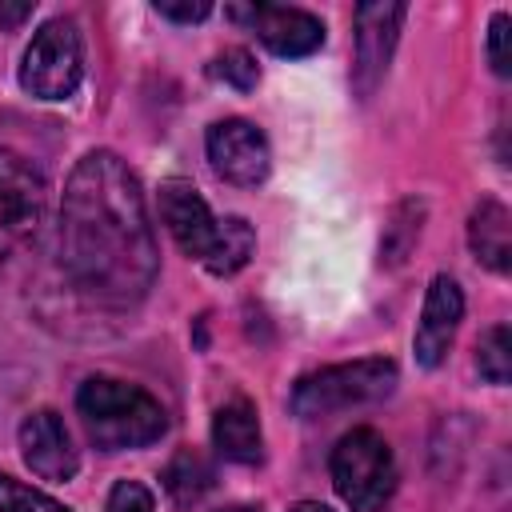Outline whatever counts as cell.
Segmentation results:
<instances>
[{
  "label": "cell",
  "instance_id": "obj_10",
  "mask_svg": "<svg viewBox=\"0 0 512 512\" xmlns=\"http://www.w3.org/2000/svg\"><path fill=\"white\" fill-rule=\"evenodd\" d=\"M408 8L404 4H360L356 8V64H352V84L360 96H372L376 84L388 72L392 48L400 40Z\"/></svg>",
  "mask_w": 512,
  "mask_h": 512
},
{
  "label": "cell",
  "instance_id": "obj_17",
  "mask_svg": "<svg viewBox=\"0 0 512 512\" xmlns=\"http://www.w3.org/2000/svg\"><path fill=\"white\" fill-rule=\"evenodd\" d=\"M0 512H72V508H64L48 492H40L16 476H0Z\"/></svg>",
  "mask_w": 512,
  "mask_h": 512
},
{
  "label": "cell",
  "instance_id": "obj_18",
  "mask_svg": "<svg viewBox=\"0 0 512 512\" xmlns=\"http://www.w3.org/2000/svg\"><path fill=\"white\" fill-rule=\"evenodd\" d=\"M216 80H224V84H232V88H240V92H248V88H256V80H260V68H256V60L244 52V48H228V52H220L216 60H212V68H208Z\"/></svg>",
  "mask_w": 512,
  "mask_h": 512
},
{
  "label": "cell",
  "instance_id": "obj_23",
  "mask_svg": "<svg viewBox=\"0 0 512 512\" xmlns=\"http://www.w3.org/2000/svg\"><path fill=\"white\" fill-rule=\"evenodd\" d=\"M288 512H332L328 504H316V500H300V504H292Z\"/></svg>",
  "mask_w": 512,
  "mask_h": 512
},
{
  "label": "cell",
  "instance_id": "obj_12",
  "mask_svg": "<svg viewBox=\"0 0 512 512\" xmlns=\"http://www.w3.org/2000/svg\"><path fill=\"white\" fill-rule=\"evenodd\" d=\"M20 456L40 480H56V484L72 480L76 468H80L72 436H68L64 420L52 408H40V412L24 416V424H20Z\"/></svg>",
  "mask_w": 512,
  "mask_h": 512
},
{
  "label": "cell",
  "instance_id": "obj_13",
  "mask_svg": "<svg viewBox=\"0 0 512 512\" xmlns=\"http://www.w3.org/2000/svg\"><path fill=\"white\" fill-rule=\"evenodd\" d=\"M212 444L232 464H256L264 456L260 416H256V408L244 396H236L224 408H216V416H212Z\"/></svg>",
  "mask_w": 512,
  "mask_h": 512
},
{
  "label": "cell",
  "instance_id": "obj_5",
  "mask_svg": "<svg viewBox=\"0 0 512 512\" xmlns=\"http://www.w3.org/2000/svg\"><path fill=\"white\" fill-rule=\"evenodd\" d=\"M332 484L352 512H380L396 492V456L376 428H352L332 448Z\"/></svg>",
  "mask_w": 512,
  "mask_h": 512
},
{
  "label": "cell",
  "instance_id": "obj_21",
  "mask_svg": "<svg viewBox=\"0 0 512 512\" xmlns=\"http://www.w3.org/2000/svg\"><path fill=\"white\" fill-rule=\"evenodd\" d=\"M156 12L164 16V20H176V24H196V20H204V16H212V4H204V0H196V4H172V0H156Z\"/></svg>",
  "mask_w": 512,
  "mask_h": 512
},
{
  "label": "cell",
  "instance_id": "obj_16",
  "mask_svg": "<svg viewBox=\"0 0 512 512\" xmlns=\"http://www.w3.org/2000/svg\"><path fill=\"white\" fill-rule=\"evenodd\" d=\"M476 368H480L484 380H492V384H508V376H512V340H508V324H496V328L484 332Z\"/></svg>",
  "mask_w": 512,
  "mask_h": 512
},
{
  "label": "cell",
  "instance_id": "obj_24",
  "mask_svg": "<svg viewBox=\"0 0 512 512\" xmlns=\"http://www.w3.org/2000/svg\"><path fill=\"white\" fill-rule=\"evenodd\" d=\"M216 512H260V508H252V504H228V508H216Z\"/></svg>",
  "mask_w": 512,
  "mask_h": 512
},
{
  "label": "cell",
  "instance_id": "obj_22",
  "mask_svg": "<svg viewBox=\"0 0 512 512\" xmlns=\"http://www.w3.org/2000/svg\"><path fill=\"white\" fill-rule=\"evenodd\" d=\"M28 16H32V4H0V24H8V28H16Z\"/></svg>",
  "mask_w": 512,
  "mask_h": 512
},
{
  "label": "cell",
  "instance_id": "obj_19",
  "mask_svg": "<svg viewBox=\"0 0 512 512\" xmlns=\"http://www.w3.org/2000/svg\"><path fill=\"white\" fill-rule=\"evenodd\" d=\"M108 512H156V500L140 480H120L108 492Z\"/></svg>",
  "mask_w": 512,
  "mask_h": 512
},
{
  "label": "cell",
  "instance_id": "obj_4",
  "mask_svg": "<svg viewBox=\"0 0 512 512\" xmlns=\"http://www.w3.org/2000/svg\"><path fill=\"white\" fill-rule=\"evenodd\" d=\"M396 380H400V372L388 356H360V360L328 364V368H316V372L300 376L292 384L288 404L300 420H320V416L364 408V404H376V400L392 396Z\"/></svg>",
  "mask_w": 512,
  "mask_h": 512
},
{
  "label": "cell",
  "instance_id": "obj_6",
  "mask_svg": "<svg viewBox=\"0 0 512 512\" xmlns=\"http://www.w3.org/2000/svg\"><path fill=\"white\" fill-rule=\"evenodd\" d=\"M80 80H84V40L76 20L56 16L40 24L20 64V88L36 100H68L80 88Z\"/></svg>",
  "mask_w": 512,
  "mask_h": 512
},
{
  "label": "cell",
  "instance_id": "obj_15",
  "mask_svg": "<svg viewBox=\"0 0 512 512\" xmlns=\"http://www.w3.org/2000/svg\"><path fill=\"white\" fill-rule=\"evenodd\" d=\"M212 484H216V472H212V464H208L196 448L176 452V456L168 460V468H164V488H168V496H172L180 508L200 504V500L212 492Z\"/></svg>",
  "mask_w": 512,
  "mask_h": 512
},
{
  "label": "cell",
  "instance_id": "obj_8",
  "mask_svg": "<svg viewBox=\"0 0 512 512\" xmlns=\"http://www.w3.org/2000/svg\"><path fill=\"white\" fill-rule=\"evenodd\" d=\"M204 148H208V160L216 168L220 180L236 184V188H256L268 180L272 172V148H268V136L232 116V120H216L204 136Z\"/></svg>",
  "mask_w": 512,
  "mask_h": 512
},
{
  "label": "cell",
  "instance_id": "obj_20",
  "mask_svg": "<svg viewBox=\"0 0 512 512\" xmlns=\"http://www.w3.org/2000/svg\"><path fill=\"white\" fill-rule=\"evenodd\" d=\"M504 40H508V12H496L492 24H488V64L496 76H508V52H504Z\"/></svg>",
  "mask_w": 512,
  "mask_h": 512
},
{
  "label": "cell",
  "instance_id": "obj_7",
  "mask_svg": "<svg viewBox=\"0 0 512 512\" xmlns=\"http://www.w3.org/2000/svg\"><path fill=\"white\" fill-rule=\"evenodd\" d=\"M44 212H48L44 172L28 156L0 148V260L16 256L24 244L36 240Z\"/></svg>",
  "mask_w": 512,
  "mask_h": 512
},
{
  "label": "cell",
  "instance_id": "obj_11",
  "mask_svg": "<svg viewBox=\"0 0 512 512\" xmlns=\"http://www.w3.org/2000/svg\"><path fill=\"white\" fill-rule=\"evenodd\" d=\"M464 320V292L452 276H432L428 284V296H424V312H420V324H416V336H412V352H416V364L420 368H440L452 340H456V328Z\"/></svg>",
  "mask_w": 512,
  "mask_h": 512
},
{
  "label": "cell",
  "instance_id": "obj_1",
  "mask_svg": "<svg viewBox=\"0 0 512 512\" xmlns=\"http://www.w3.org/2000/svg\"><path fill=\"white\" fill-rule=\"evenodd\" d=\"M60 268L100 304H136L160 268L148 200L136 172L108 148L88 152L60 200Z\"/></svg>",
  "mask_w": 512,
  "mask_h": 512
},
{
  "label": "cell",
  "instance_id": "obj_9",
  "mask_svg": "<svg viewBox=\"0 0 512 512\" xmlns=\"http://www.w3.org/2000/svg\"><path fill=\"white\" fill-rule=\"evenodd\" d=\"M232 20H240L256 40L276 56H312L324 44V20L304 8L284 4H232Z\"/></svg>",
  "mask_w": 512,
  "mask_h": 512
},
{
  "label": "cell",
  "instance_id": "obj_14",
  "mask_svg": "<svg viewBox=\"0 0 512 512\" xmlns=\"http://www.w3.org/2000/svg\"><path fill=\"white\" fill-rule=\"evenodd\" d=\"M468 244L476 252V260L492 272H508L512 264V220H508V208L500 200H480L468 216Z\"/></svg>",
  "mask_w": 512,
  "mask_h": 512
},
{
  "label": "cell",
  "instance_id": "obj_3",
  "mask_svg": "<svg viewBox=\"0 0 512 512\" xmlns=\"http://www.w3.org/2000/svg\"><path fill=\"white\" fill-rule=\"evenodd\" d=\"M76 412L84 420L88 440L100 452L148 448L168 432L164 404L140 384L116 380V376H88L76 392Z\"/></svg>",
  "mask_w": 512,
  "mask_h": 512
},
{
  "label": "cell",
  "instance_id": "obj_2",
  "mask_svg": "<svg viewBox=\"0 0 512 512\" xmlns=\"http://www.w3.org/2000/svg\"><path fill=\"white\" fill-rule=\"evenodd\" d=\"M160 220L168 224V232L184 248V256L204 264L212 276L240 272L256 252L252 224L244 216H216L192 180L172 176L160 184Z\"/></svg>",
  "mask_w": 512,
  "mask_h": 512
}]
</instances>
